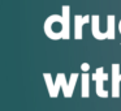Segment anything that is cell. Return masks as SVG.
Instances as JSON below:
<instances>
[{
  "mask_svg": "<svg viewBox=\"0 0 121 111\" xmlns=\"http://www.w3.org/2000/svg\"><path fill=\"white\" fill-rule=\"evenodd\" d=\"M90 95V74L87 72L82 73V92L81 97L82 98H89Z\"/></svg>",
  "mask_w": 121,
  "mask_h": 111,
  "instance_id": "cell-9",
  "label": "cell"
},
{
  "mask_svg": "<svg viewBox=\"0 0 121 111\" xmlns=\"http://www.w3.org/2000/svg\"><path fill=\"white\" fill-rule=\"evenodd\" d=\"M44 33L50 39L59 41L64 38V24L61 14H51L46 18L43 25Z\"/></svg>",
  "mask_w": 121,
  "mask_h": 111,
  "instance_id": "cell-1",
  "label": "cell"
},
{
  "mask_svg": "<svg viewBox=\"0 0 121 111\" xmlns=\"http://www.w3.org/2000/svg\"><path fill=\"white\" fill-rule=\"evenodd\" d=\"M117 29H118V32H120V34H121V20L118 21V26H117Z\"/></svg>",
  "mask_w": 121,
  "mask_h": 111,
  "instance_id": "cell-11",
  "label": "cell"
},
{
  "mask_svg": "<svg viewBox=\"0 0 121 111\" xmlns=\"http://www.w3.org/2000/svg\"><path fill=\"white\" fill-rule=\"evenodd\" d=\"M107 39L113 41L116 38V16L115 14H108L107 16V29H105Z\"/></svg>",
  "mask_w": 121,
  "mask_h": 111,
  "instance_id": "cell-8",
  "label": "cell"
},
{
  "mask_svg": "<svg viewBox=\"0 0 121 111\" xmlns=\"http://www.w3.org/2000/svg\"><path fill=\"white\" fill-rule=\"evenodd\" d=\"M99 20H100L99 14L91 16V34H92V37H94L95 39L104 41V39H107V37H105V34L102 32V29H100Z\"/></svg>",
  "mask_w": 121,
  "mask_h": 111,
  "instance_id": "cell-7",
  "label": "cell"
},
{
  "mask_svg": "<svg viewBox=\"0 0 121 111\" xmlns=\"http://www.w3.org/2000/svg\"><path fill=\"white\" fill-rule=\"evenodd\" d=\"M60 77H61V88H63L64 97H65V98H70L72 95H73L74 89H76V84H77V80H78V73H72L69 82H66L65 74H64V73H60Z\"/></svg>",
  "mask_w": 121,
  "mask_h": 111,
  "instance_id": "cell-3",
  "label": "cell"
},
{
  "mask_svg": "<svg viewBox=\"0 0 121 111\" xmlns=\"http://www.w3.org/2000/svg\"><path fill=\"white\" fill-rule=\"evenodd\" d=\"M92 81L96 82V88H95V92H96L98 97L100 98H107L108 97V92L104 89V81L108 80V74L104 72V68L103 67H99L96 68L95 73L91 76Z\"/></svg>",
  "mask_w": 121,
  "mask_h": 111,
  "instance_id": "cell-2",
  "label": "cell"
},
{
  "mask_svg": "<svg viewBox=\"0 0 121 111\" xmlns=\"http://www.w3.org/2000/svg\"><path fill=\"white\" fill-rule=\"evenodd\" d=\"M81 69H82L83 72H89L90 64H89V63H82V64H81Z\"/></svg>",
  "mask_w": 121,
  "mask_h": 111,
  "instance_id": "cell-10",
  "label": "cell"
},
{
  "mask_svg": "<svg viewBox=\"0 0 121 111\" xmlns=\"http://www.w3.org/2000/svg\"><path fill=\"white\" fill-rule=\"evenodd\" d=\"M61 16H63V24H64V38L68 41L70 38V7L63 5L61 7Z\"/></svg>",
  "mask_w": 121,
  "mask_h": 111,
  "instance_id": "cell-6",
  "label": "cell"
},
{
  "mask_svg": "<svg viewBox=\"0 0 121 111\" xmlns=\"http://www.w3.org/2000/svg\"><path fill=\"white\" fill-rule=\"evenodd\" d=\"M91 22V16L90 14H85V16H81V14H76L74 16V39L79 41L83 37V32H82V28H83L85 24H89Z\"/></svg>",
  "mask_w": 121,
  "mask_h": 111,
  "instance_id": "cell-4",
  "label": "cell"
},
{
  "mask_svg": "<svg viewBox=\"0 0 121 111\" xmlns=\"http://www.w3.org/2000/svg\"><path fill=\"white\" fill-rule=\"evenodd\" d=\"M112 69V97H120V82H121V73H120V64L113 63L111 65Z\"/></svg>",
  "mask_w": 121,
  "mask_h": 111,
  "instance_id": "cell-5",
  "label": "cell"
}]
</instances>
